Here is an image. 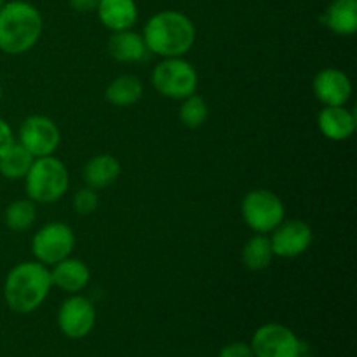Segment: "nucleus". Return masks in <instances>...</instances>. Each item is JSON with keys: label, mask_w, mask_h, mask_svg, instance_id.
Masks as SVG:
<instances>
[{"label": "nucleus", "mask_w": 357, "mask_h": 357, "mask_svg": "<svg viewBox=\"0 0 357 357\" xmlns=\"http://www.w3.org/2000/svg\"><path fill=\"white\" fill-rule=\"evenodd\" d=\"M33 160L35 157L16 142L7 152L0 155V174L9 181L24 180Z\"/></svg>", "instance_id": "nucleus-20"}, {"label": "nucleus", "mask_w": 357, "mask_h": 357, "mask_svg": "<svg viewBox=\"0 0 357 357\" xmlns=\"http://www.w3.org/2000/svg\"><path fill=\"white\" fill-rule=\"evenodd\" d=\"M209 117L208 103L202 96L197 93L190 94L188 98L181 100L180 107V121L185 128L188 129H199L206 124Z\"/></svg>", "instance_id": "nucleus-23"}, {"label": "nucleus", "mask_w": 357, "mask_h": 357, "mask_svg": "<svg viewBox=\"0 0 357 357\" xmlns=\"http://www.w3.org/2000/svg\"><path fill=\"white\" fill-rule=\"evenodd\" d=\"M143 40L152 54L160 58H183L194 47L195 24L181 10H160L143 26Z\"/></svg>", "instance_id": "nucleus-1"}, {"label": "nucleus", "mask_w": 357, "mask_h": 357, "mask_svg": "<svg viewBox=\"0 0 357 357\" xmlns=\"http://www.w3.org/2000/svg\"><path fill=\"white\" fill-rule=\"evenodd\" d=\"M121 162L117 157L110 155V153H98V155L91 157L84 166V181L87 187L100 190V188H107L114 185L121 176Z\"/></svg>", "instance_id": "nucleus-18"}, {"label": "nucleus", "mask_w": 357, "mask_h": 357, "mask_svg": "<svg viewBox=\"0 0 357 357\" xmlns=\"http://www.w3.org/2000/svg\"><path fill=\"white\" fill-rule=\"evenodd\" d=\"M75 248V234L72 227L63 222L45 223L31 239V253L35 260L45 267H52L58 261L72 257Z\"/></svg>", "instance_id": "nucleus-7"}, {"label": "nucleus", "mask_w": 357, "mask_h": 357, "mask_svg": "<svg viewBox=\"0 0 357 357\" xmlns=\"http://www.w3.org/2000/svg\"><path fill=\"white\" fill-rule=\"evenodd\" d=\"M2 94H3V87H2V82H0V100H2Z\"/></svg>", "instance_id": "nucleus-28"}, {"label": "nucleus", "mask_w": 357, "mask_h": 357, "mask_svg": "<svg viewBox=\"0 0 357 357\" xmlns=\"http://www.w3.org/2000/svg\"><path fill=\"white\" fill-rule=\"evenodd\" d=\"M44 20L37 7L26 0H9L0 9V51L20 56L40 40Z\"/></svg>", "instance_id": "nucleus-3"}, {"label": "nucleus", "mask_w": 357, "mask_h": 357, "mask_svg": "<svg viewBox=\"0 0 357 357\" xmlns=\"http://www.w3.org/2000/svg\"><path fill=\"white\" fill-rule=\"evenodd\" d=\"M52 288L51 271L40 261L14 265L3 281V300L16 314H31L45 302Z\"/></svg>", "instance_id": "nucleus-2"}, {"label": "nucleus", "mask_w": 357, "mask_h": 357, "mask_svg": "<svg viewBox=\"0 0 357 357\" xmlns=\"http://www.w3.org/2000/svg\"><path fill=\"white\" fill-rule=\"evenodd\" d=\"M152 84L160 96L181 101L197 91L199 77L185 58H162L153 68Z\"/></svg>", "instance_id": "nucleus-5"}, {"label": "nucleus", "mask_w": 357, "mask_h": 357, "mask_svg": "<svg viewBox=\"0 0 357 357\" xmlns=\"http://www.w3.org/2000/svg\"><path fill=\"white\" fill-rule=\"evenodd\" d=\"M107 47L112 58L119 63H139L149 54L143 35L132 28L131 30L112 31Z\"/></svg>", "instance_id": "nucleus-16"}, {"label": "nucleus", "mask_w": 357, "mask_h": 357, "mask_svg": "<svg viewBox=\"0 0 357 357\" xmlns=\"http://www.w3.org/2000/svg\"><path fill=\"white\" fill-rule=\"evenodd\" d=\"M37 220V204L31 199H17L3 211V223L13 232H24Z\"/></svg>", "instance_id": "nucleus-22"}, {"label": "nucleus", "mask_w": 357, "mask_h": 357, "mask_svg": "<svg viewBox=\"0 0 357 357\" xmlns=\"http://www.w3.org/2000/svg\"><path fill=\"white\" fill-rule=\"evenodd\" d=\"M312 91L324 107H345L352 96V82L345 72L328 66L316 73Z\"/></svg>", "instance_id": "nucleus-12"}, {"label": "nucleus", "mask_w": 357, "mask_h": 357, "mask_svg": "<svg viewBox=\"0 0 357 357\" xmlns=\"http://www.w3.org/2000/svg\"><path fill=\"white\" fill-rule=\"evenodd\" d=\"M68 3L75 13L89 14V13H96L100 0H68Z\"/></svg>", "instance_id": "nucleus-27"}, {"label": "nucleus", "mask_w": 357, "mask_h": 357, "mask_svg": "<svg viewBox=\"0 0 357 357\" xmlns=\"http://www.w3.org/2000/svg\"><path fill=\"white\" fill-rule=\"evenodd\" d=\"M143 96V82L136 75L124 73L112 80L105 89V100L119 108L131 107Z\"/></svg>", "instance_id": "nucleus-19"}, {"label": "nucleus", "mask_w": 357, "mask_h": 357, "mask_svg": "<svg viewBox=\"0 0 357 357\" xmlns=\"http://www.w3.org/2000/svg\"><path fill=\"white\" fill-rule=\"evenodd\" d=\"M271 244L274 257L281 258H296L305 253L314 241L312 229L309 223L302 220H282L274 230H272Z\"/></svg>", "instance_id": "nucleus-11"}, {"label": "nucleus", "mask_w": 357, "mask_h": 357, "mask_svg": "<svg viewBox=\"0 0 357 357\" xmlns=\"http://www.w3.org/2000/svg\"><path fill=\"white\" fill-rule=\"evenodd\" d=\"M16 142L28 150L35 159L54 155L61 143V132L56 122L45 115H30L17 131Z\"/></svg>", "instance_id": "nucleus-9"}, {"label": "nucleus", "mask_w": 357, "mask_h": 357, "mask_svg": "<svg viewBox=\"0 0 357 357\" xmlns=\"http://www.w3.org/2000/svg\"><path fill=\"white\" fill-rule=\"evenodd\" d=\"M70 187V173L61 159L56 155L38 157L24 176L28 199L35 204H52L66 194Z\"/></svg>", "instance_id": "nucleus-4"}, {"label": "nucleus", "mask_w": 357, "mask_h": 357, "mask_svg": "<svg viewBox=\"0 0 357 357\" xmlns=\"http://www.w3.org/2000/svg\"><path fill=\"white\" fill-rule=\"evenodd\" d=\"M96 14L107 30H131L138 21V6L136 0H100Z\"/></svg>", "instance_id": "nucleus-15"}, {"label": "nucleus", "mask_w": 357, "mask_h": 357, "mask_svg": "<svg viewBox=\"0 0 357 357\" xmlns=\"http://www.w3.org/2000/svg\"><path fill=\"white\" fill-rule=\"evenodd\" d=\"M241 258H243L244 267L250 268V271H264V268H267L272 264V258H274L271 237L267 234H257V236L251 237L244 244Z\"/></svg>", "instance_id": "nucleus-21"}, {"label": "nucleus", "mask_w": 357, "mask_h": 357, "mask_svg": "<svg viewBox=\"0 0 357 357\" xmlns=\"http://www.w3.org/2000/svg\"><path fill=\"white\" fill-rule=\"evenodd\" d=\"M49 271H51L52 286L68 293V295L80 293L87 288L91 281L89 267H87L86 261L79 260V258H65V260L49 267Z\"/></svg>", "instance_id": "nucleus-13"}, {"label": "nucleus", "mask_w": 357, "mask_h": 357, "mask_svg": "<svg viewBox=\"0 0 357 357\" xmlns=\"http://www.w3.org/2000/svg\"><path fill=\"white\" fill-rule=\"evenodd\" d=\"M317 126L330 142H347L356 132L357 119L354 112L345 107H324L317 117Z\"/></svg>", "instance_id": "nucleus-14"}, {"label": "nucleus", "mask_w": 357, "mask_h": 357, "mask_svg": "<svg viewBox=\"0 0 357 357\" xmlns=\"http://www.w3.org/2000/svg\"><path fill=\"white\" fill-rule=\"evenodd\" d=\"M218 357H255V352L246 342H232L220 351Z\"/></svg>", "instance_id": "nucleus-25"}, {"label": "nucleus", "mask_w": 357, "mask_h": 357, "mask_svg": "<svg viewBox=\"0 0 357 357\" xmlns=\"http://www.w3.org/2000/svg\"><path fill=\"white\" fill-rule=\"evenodd\" d=\"M14 143H16V136H14L13 128L9 126V122L0 117V155L7 152Z\"/></svg>", "instance_id": "nucleus-26"}, {"label": "nucleus", "mask_w": 357, "mask_h": 357, "mask_svg": "<svg viewBox=\"0 0 357 357\" xmlns=\"http://www.w3.org/2000/svg\"><path fill=\"white\" fill-rule=\"evenodd\" d=\"M241 215L253 232L271 234L286 218V209L275 192L255 188L244 195L241 202Z\"/></svg>", "instance_id": "nucleus-6"}, {"label": "nucleus", "mask_w": 357, "mask_h": 357, "mask_svg": "<svg viewBox=\"0 0 357 357\" xmlns=\"http://www.w3.org/2000/svg\"><path fill=\"white\" fill-rule=\"evenodd\" d=\"M255 357H300L302 342L291 328L281 323H267L258 328L251 338Z\"/></svg>", "instance_id": "nucleus-8"}, {"label": "nucleus", "mask_w": 357, "mask_h": 357, "mask_svg": "<svg viewBox=\"0 0 357 357\" xmlns=\"http://www.w3.org/2000/svg\"><path fill=\"white\" fill-rule=\"evenodd\" d=\"M321 23L335 35L349 37L357 31V0H331Z\"/></svg>", "instance_id": "nucleus-17"}, {"label": "nucleus", "mask_w": 357, "mask_h": 357, "mask_svg": "<svg viewBox=\"0 0 357 357\" xmlns=\"http://www.w3.org/2000/svg\"><path fill=\"white\" fill-rule=\"evenodd\" d=\"M96 324V309L93 302L80 293L70 295L59 305L58 310V328L66 338L80 340L86 338Z\"/></svg>", "instance_id": "nucleus-10"}, {"label": "nucleus", "mask_w": 357, "mask_h": 357, "mask_svg": "<svg viewBox=\"0 0 357 357\" xmlns=\"http://www.w3.org/2000/svg\"><path fill=\"white\" fill-rule=\"evenodd\" d=\"M73 211L80 216L93 215L98 209V204H100V199H98V194L94 188L86 187L80 188L79 192H75L73 195Z\"/></svg>", "instance_id": "nucleus-24"}, {"label": "nucleus", "mask_w": 357, "mask_h": 357, "mask_svg": "<svg viewBox=\"0 0 357 357\" xmlns=\"http://www.w3.org/2000/svg\"><path fill=\"white\" fill-rule=\"evenodd\" d=\"M6 2H7V0H0V9H2L3 3H6Z\"/></svg>", "instance_id": "nucleus-29"}]
</instances>
